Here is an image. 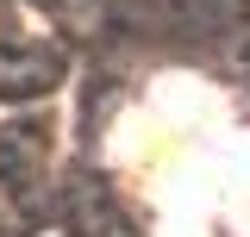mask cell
Instances as JSON below:
<instances>
[{
  "label": "cell",
  "mask_w": 250,
  "mask_h": 237,
  "mask_svg": "<svg viewBox=\"0 0 250 237\" xmlns=\"http://www.w3.org/2000/svg\"><path fill=\"white\" fill-rule=\"evenodd\" d=\"M225 206H231V225L250 237V162H244L231 181H225Z\"/></svg>",
  "instance_id": "obj_1"
}]
</instances>
